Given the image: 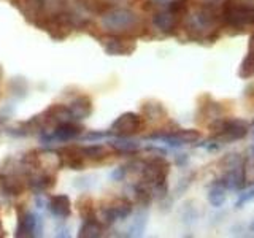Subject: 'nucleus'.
I'll list each match as a JSON object with an SVG mask.
<instances>
[{"label": "nucleus", "mask_w": 254, "mask_h": 238, "mask_svg": "<svg viewBox=\"0 0 254 238\" xmlns=\"http://www.w3.org/2000/svg\"><path fill=\"white\" fill-rule=\"evenodd\" d=\"M205 3H216V2H219V0H203Z\"/></svg>", "instance_id": "obj_20"}, {"label": "nucleus", "mask_w": 254, "mask_h": 238, "mask_svg": "<svg viewBox=\"0 0 254 238\" xmlns=\"http://www.w3.org/2000/svg\"><path fill=\"white\" fill-rule=\"evenodd\" d=\"M83 132V127L78 125L73 121L68 122H61L58 125H54L53 133L48 137V140H59V141H68V140H75L79 137Z\"/></svg>", "instance_id": "obj_12"}, {"label": "nucleus", "mask_w": 254, "mask_h": 238, "mask_svg": "<svg viewBox=\"0 0 254 238\" xmlns=\"http://www.w3.org/2000/svg\"><path fill=\"white\" fill-rule=\"evenodd\" d=\"M219 19L214 3H202L188 14L186 29L194 37H208L213 30H216Z\"/></svg>", "instance_id": "obj_4"}, {"label": "nucleus", "mask_w": 254, "mask_h": 238, "mask_svg": "<svg viewBox=\"0 0 254 238\" xmlns=\"http://www.w3.org/2000/svg\"><path fill=\"white\" fill-rule=\"evenodd\" d=\"M132 213V203L126 198H116L108 205L102 206V222L107 226L115 224V222L126 219Z\"/></svg>", "instance_id": "obj_8"}, {"label": "nucleus", "mask_w": 254, "mask_h": 238, "mask_svg": "<svg viewBox=\"0 0 254 238\" xmlns=\"http://www.w3.org/2000/svg\"><path fill=\"white\" fill-rule=\"evenodd\" d=\"M253 133H254V130H253Z\"/></svg>", "instance_id": "obj_22"}, {"label": "nucleus", "mask_w": 254, "mask_h": 238, "mask_svg": "<svg viewBox=\"0 0 254 238\" xmlns=\"http://www.w3.org/2000/svg\"><path fill=\"white\" fill-rule=\"evenodd\" d=\"M102 40V46L108 54L111 56H123V54H130L133 51V45H130L124 35H105Z\"/></svg>", "instance_id": "obj_9"}, {"label": "nucleus", "mask_w": 254, "mask_h": 238, "mask_svg": "<svg viewBox=\"0 0 254 238\" xmlns=\"http://www.w3.org/2000/svg\"><path fill=\"white\" fill-rule=\"evenodd\" d=\"M81 154L84 159H89V161H103L110 156V151L105 146H100V145H92V146H84V148H79Z\"/></svg>", "instance_id": "obj_17"}, {"label": "nucleus", "mask_w": 254, "mask_h": 238, "mask_svg": "<svg viewBox=\"0 0 254 238\" xmlns=\"http://www.w3.org/2000/svg\"><path fill=\"white\" fill-rule=\"evenodd\" d=\"M141 26L138 14L123 6H108L102 13L100 27L107 34L113 35H130Z\"/></svg>", "instance_id": "obj_2"}, {"label": "nucleus", "mask_w": 254, "mask_h": 238, "mask_svg": "<svg viewBox=\"0 0 254 238\" xmlns=\"http://www.w3.org/2000/svg\"><path fill=\"white\" fill-rule=\"evenodd\" d=\"M250 230H251V232H254V221L251 222V226H250Z\"/></svg>", "instance_id": "obj_21"}, {"label": "nucleus", "mask_w": 254, "mask_h": 238, "mask_svg": "<svg viewBox=\"0 0 254 238\" xmlns=\"http://www.w3.org/2000/svg\"><path fill=\"white\" fill-rule=\"evenodd\" d=\"M102 234H103V224L102 221L97 219V214L83 219V226L79 229V237L95 238V237H102Z\"/></svg>", "instance_id": "obj_15"}, {"label": "nucleus", "mask_w": 254, "mask_h": 238, "mask_svg": "<svg viewBox=\"0 0 254 238\" xmlns=\"http://www.w3.org/2000/svg\"><path fill=\"white\" fill-rule=\"evenodd\" d=\"M170 165L164 157H151L148 161L140 162V175L138 182L149 189L154 195L167 194V177H169Z\"/></svg>", "instance_id": "obj_3"}, {"label": "nucleus", "mask_w": 254, "mask_h": 238, "mask_svg": "<svg viewBox=\"0 0 254 238\" xmlns=\"http://www.w3.org/2000/svg\"><path fill=\"white\" fill-rule=\"evenodd\" d=\"M211 130L216 133V138L222 141H235L246 137L248 124L240 119H216L211 124Z\"/></svg>", "instance_id": "obj_6"}, {"label": "nucleus", "mask_w": 254, "mask_h": 238, "mask_svg": "<svg viewBox=\"0 0 254 238\" xmlns=\"http://www.w3.org/2000/svg\"><path fill=\"white\" fill-rule=\"evenodd\" d=\"M145 127V119L137 113H124L111 124L110 130L119 135V137H132L138 133Z\"/></svg>", "instance_id": "obj_7"}, {"label": "nucleus", "mask_w": 254, "mask_h": 238, "mask_svg": "<svg viewBox=\"0 0 254 238\" xmlns=\"http://www.w3.org/2000/svg\"><path fill=\"white\" fill-rule=\"evenodd\" d=\"M40 230H42L40 219L35 216L34 213L24 211L22 214H19L18 229H16V237H22V238L37 237Z\"/></svg>", "instance_id": "obj_11"}, {"label": "nucleus", "mask_w": 254, "mask_h": 238, "mask_svg": "<svg viewBox=\"0 0 254 238\" xmlns=\"http://www.w3.org/2000/svg\"><path fill=\"white\" fill-rule=\"evenodd\" d=\"M11 3L32 24L42 27L68 8V0H11Z\"/></svg>", "instance_id": "obj_1"}, {"label": "nucleus", "mask_w": 254, "mask_h": 238, "mask_svg": "<svg viewBox=\"0 0 254 238\" xmlns=\"http://www.w3.org/2000/svg\"><path fill=\"white\" fill-rule=\"evenodd\" d=\"M68 108L71 115H73L75 121H79V119H86L92 113V102L86 95H79V97L73 99L68 103Z\"/></svg>", "instance_id": "obj_14"}, {"label": "nucleus", "mask_w": 254, "mask_h": 238, "mask_svg": "<svg viewBox=\"0 0 254 238\" xmlns=\"http://www.w3.org/2000/svg\"><path fill=\"white\" fill-rule=\"evenodd\" d=\"M56 184V177L48 172H30L26 177V186L34 192H46Z\"/></svg>", "instance_id": "obj_10"}, {"label": "nucleus", "mask_w": 254, "mask_h": 238, "mask_svg": "<svg viewBox=\"0 0 254 238\" xmlns=\"http://www.w3.org/2000/svg\"><path fill=\"white\" fill-rule=\"evenodd\" d=\"M240 76L242 78H253L254 76V48H250L248 54H246V58L242 62Z\"/></svg>", "instance_id": "obj_18"}, {"label": "nucleus", "mask_w": 254, "mask_h": 238, "mask_svg": "<svg viewBox=\"0 0 254 238\" xmlns=\"http://www.w3.org/2000/svg\"><path fill=\"white\" fill-rule=\"evenodd\" d=\"M208 202L211 203V206H214V208H219V206L224 205V202H226V187L222 186L219 181H214L213 186L210 187Z\"/></svg>", "instance_id": "obj_16"}, {"label": "nucleus", "mask_w": 254, "mask_h": 238, "mask_svg": "<svg viewBox=\"0 0 254 238\" xmlns=\"http://www.w3.org/2000/svg\"><path fill=\"white\" fill-rule=\"evenodd\" d=\"M221 19L224 21L227 26L240 29L246 26H254V5L250 2H235V0H229V2L222 8Z\"/></svg>", "instance_id": "obj_5"}, {"label": "nucleus", "mask_w": 254, "mask_h": 238, "mask_svg": "<svg viewBox=\"0 0 254 238\" xmlns=\"http://www.w3.org/2000/svg\"><path fill=\"white\" fill-rule=\"evenodd\" d=\"M253 198H254V186L251 189H248V190L243 189V192L240 194V197H238V200L235 203V208H243V206L250 200H253Z\"/></svg>", "instance_id": "obj_19"}, {"label": "nucleus", "mask_w": 254, "mask_h": 238, "mask_svg": "<svg viewBox=\"0 0 254 238\" xmlns=\"http://www.w3.org/2000/svg\"><path fill=\"white\" fill-rule=\"evenodd\" d=\"M48 210H50L56 218L67 219L71 214V202H70V198L64 194L53 195L50 197V202H48Z\"/></svg>", "instance_id": "obj_13"}]
</instances>
